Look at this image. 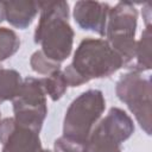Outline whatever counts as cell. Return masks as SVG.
<instances>
[{"label":"cell","mask_w":152,"mask_h":152,"mask_svg":"<svg viewBox=\"0 0 152 152\" xmlns=\"http://www.w3.org/2000/svg\"><path fill=\"white\" fill-rule=\"evenodd\" d=\"M122 66L121 57L106 39L88 37L78 44L63 75L68 87H80L90 80L108 77Z\"/></svg>","instance_id":"cell-1"},{"label":"cell","mask_w":152,"mask_h":152,"mask_svg":"<svg viewBox=\"0 0 152 152\" xmlns=\"http://www.w3.org/2000/svg\"><path fill=\"white\" fill-rule=\"evenodd\" d=\"M34 42L51 61L61 64L65 61L74 44V30L69 24L66 1L39 2V20L34 30Z\"/></svg>","instance_id":"cell-2"},{"label":"cell","mask_w":152,"mask_h":152,"mask_svg":"<svg viewBox=\"0 0 152 152\" xmlns=\"http://www.w3.org/2000/svg\"><path fill=\"white\" fill-rule=\"evenodd\" d=\"M106 108L103 93L89 89L80 94L68 107L63 121V135L87 144L94 126L101 119Z\"/></svg>","instance_id":"cell-3"},{"label":"cell","mask_w":152,"mask_h":152,"mask_svg":"<svg viewBox=\"0 0 152 152\" xmlns=\"http://www.w3.org/2000/svg\"><path fill=\"white\" fill-rule=\"evenodd\" d=\"M138 10L134 4L121 1L110 7L104 37L112 49L121 57L124 65H131L135 53V30Z\"/></svg>","instance_id":"cell-4"},{"label":"cell","mask_w":152,"mask_h":152,"mask_svg":"<svg viewBox=\"0 0 152 152\" xmlns=\"http://www.w3.org/2000/svg\"><path fill=\"white\" fill-rule=\"evenodd\" d=\"M134 132L131 116L118 107H112L90 132L86 152H122L121 144Z\"/></svg>","instance_id":"cell-5"},{"label":"cell","mask_w":152,"mask_h":152,"mask_svg":"<svg viewBox=\"0 0 152 152\" xmlns=\"http://www.w3.org/2000/svg\"><path fill=\"white\" fill-rule=\"evenodd\" d=\"M115 93L119 100L128 107L146 134H151L152 90L150 80L144 77L141 72L131 70L118 80Z\"/></svg>","instance_id":"cell-6"},{"label":"cell","mask_w":152,"mask_h":152,"mask_svg":"<svg viewBox=\"0 0 152 152\" xmlns=\"http://www.w3.org/2000/svg\"><path fill=\"white\" fill-rule=\"evenodd\" d=\"M14 120L30 129L39 133L48 114L46 94L40 78L27 77L23 80L18 95L13 99Z\"/></svg>","instance_id":"cell-7"},{"label":"cell","mask_w":152,"mask_h":152,"mask_svg":"<svg viewBox=\"0 0 152 152\" xmlns=\"http://www.w3.org/2000/svg\"><path fill=\"white\" fill-rule=\"evenodd\" d=\"M1 152H45L39 133L19 125L14 118H6L0 122Z\"/></svg>","instance_id":"cell-8"},{"label":"cell","mask_w":152,"mask_h":152,"mask_svg":"<svg viewBox=\"0 0 152 152\" xmlns=\"http://www.w3.org/2000/svg\"><path fill=\"white\" fill-rule=\"evenodd\" d=\"M110 6L100 1H77L74 5L72 15L76 24L86 30L104 36Z\"/></svg>","instance_id":"cell-9"},{"label":"cell","mask_w":152,"mask_h":152,"mask_svg":"<svg viewBox=\"0 0 152 152\" xmlns=\"http://www.w3.org/2000/svg\"><path fill=\"white\" fill-rule=\"evenodd\" d=\"M4 4L5 19L17 28H26L39 13L37 1H6Z\"/></svg>","instance_id":"cell-10"},{"label":"cell","mask_w":152,"mask_h":152,"mask_svg":"<svg viewBox=\"0 0 152 152\" xmlns=\"http://www.w3.org/2000/svg\"><path fill=\"white\" fill-rule=\"evenodd\" d=\"M151 26L146 25L141 33V38L137 42L133 59V71L142 72L151 69Z\"/></svg>","instance_id":"cell-11"},{"label":"cell","mask_w":152,"mask_h":152,"mask_svg":"<svg viewBox=\"0 0 152 152\" xmlns=\"http://www.w3.org/2000/svg\"><path fill=\"white\" fill-rule=\"evenodd\" d=\"M23 78L17 70L5 69L0 65V103L10 101L18 95Z\"/></svg>","instance_id":"cell-12"},{"label":"cell","mask_w":152,"mask_h":152,"mask_svg":"<svg viewBox=\"0 0 152 152\" xmlns=\"http://www.w3.org/2000/svg\"><path fill=\"white\" fill-rule=\"evenodd\" d=\"M40 83L46 96H49L52 101L59 100L68 89V83L61 69L40 78Z\"/></svg>","instance_id":"cell-13"},{"label":"cell","mask_w":152,"mask_h":152,"mask_svg":"<svg viewBox=\"0 0 152 152\" xmlns=\"http://www.w3.org/2000/svg\"><path fill=\"white\" fill-rule=\"evenodd\" d=\"M20 48V38L12 28L0 27V62L12 57Z\"/></svg>","instance_id":"cell-14"},{"label":"cell","mask_w":152,"mask_h":152,"mask_svg":"<svg viewBox=\"0 0 152 152\" xmlns=\"http://www.w3.org/2000/svg\"><path fill=\"white\" fill-rule=\"evenodd\" d=\"M30 64H31V68L33 71H36L37 74H40V75H45V76L61 69L59 68L61 64L49 59L40 50H37L36 52L32 53Z\"/></svg>","instance_id":"cell-15"},{"label":"cell","mask_w":152,"mask_h":152,"mask_svg":"<svg viewBox=\"0 0 152 152\" xmlns=\"http://www.w3.org/2000/svg\"><path fill=\"white\" fill-rule=\"evenodd\" d=\"M53 151L55 152H86V144L78 142L74 139L62 135L58 139H56Z\"/></svg>","instance_id":"cell-16"},{"label":"cell","mask_w":152,"mask_h":152,"mask_svg":"<svg viewBox=\"0 0 152 152\" xmlns=\"http://www.w3.org/2000/svg\"><path fill=\"white\" fill-rule=\"evenodd\" d=\"M5 19V14H4V4L0 2V23Z\"/></svg>","instance_id":"cell-17"},{"label":"cell","mask_w":152,"mask_h":152,"mask_svg":"<svg viewBox=\"0 0 152 152\" xmlns=\"http://www.w3.org/2000/svg\"><path fill=\"white\" fill-rule=\"evenodd\" d=\"M45 152H55V151H51V150H46Z\"/></svg>","instance_id":"cell-18"},{"label":"cell","mask_w":152,"mask_h":152,"mask_svg":"<svg viewBox=\"0 0 152 152\" xmlns=\"http://www.w3.org/2000/svg\"><path fill=\"white\" fill-rule=\"evenodd\" d=\"M0 122H1V113H0Z\"/></svg>","instance_id":"cell-19"}]
</instances>
